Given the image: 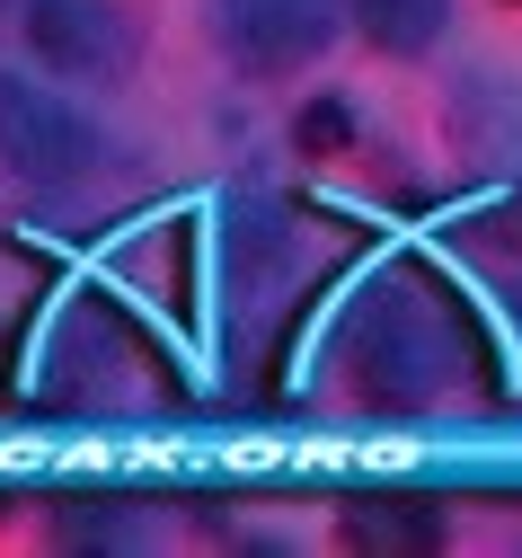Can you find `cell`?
<instances>
[{
  "mask_svg": "<svg viewBox=\"0 0 522 558\" xmlns=\"http://www.w3.org/2000/svg\"><path fill=\"white\" fill-rule=\"evenodd\" d=\"M213 27L231 45L240 72L257 81H292L311 72L337 36V0H213Z\"/></svg>",
  "mask_w": 522,
  "mask_h": 558,
  "instance_id": "obj_1",
  "label": "cell"
},
{
  "mask_svg": "<svg viewBox=\"0 0 522 558\" xmlns=\"http://www.w3.org/2000/svg\"><path fill=\"white\" fill-rule=\"evenodd\" d=\"M89 151H98V133L81 124V107H62L45 81L0 72V160H10L19 178L62 186V178L89 169Z\"/></svg>",
  "mask_w": 522,
  "mask_h": 558,
  "instance_id": "obj_2",
  "label": "cell"
},
{
  "mask_svg": "<svg viewBox=\"0 0 522 558\" xmlns=\"http://www.w3.org/2000/svg\"><path fill=\"white\" fill-rule=\"evenodd\" d=\"M27 45L71 81H107L124 62V27L98 0H27Z\"/></svg>",
  "mask_w": 522,
  "mask_h": 558,
  "instance_id": "obj_3",
  "label": "cell"
},
{
  "mask_svg": "<svg viewBox=\"0 0 522 558\" xmlns=\"http://www.w3.org/2000/svg\"><path fill=\"white\" fill-rule=\"evenodd\" d=\"M354 19L381 53H425L442 36V0H354Z\"/></svg>",
  "mask_w": 522,
  "mask_h": 558,
  "instance_id": "obj_4",
  "label": "cell"
},
{
  "mask_svg": "<svg viewBox=\"0 0 522 558\" xmlns=\"http://www.w3.org/2000/svg\"><path fill=\"white\" fill-rule=\"evenodd\" d=\"M345 541H363V549H434L442 541V514L434 506H354L345 514Z\"/></svg>",
  "mask_w": 522,
  "mask_h": 558,
  "instance_id": "obj_5",
  "label": "cell"
},
{
  "mask_svg": "<svg viewBox=\"0 0 522 558\" xmlns=\"http://www.w3.org/2000/svg\"><path fill=\"white\" fill-rule=\"evenodd\" d=\"M292 143H302L311 160H337V151H354V116H345L337 98H311L302 124H292Z\"/></svg>",
  "mask_w": 522,
  "mask_h": 558,
  "instance_id": "obj_6",
  "label": "cell"
}]
</instances>
